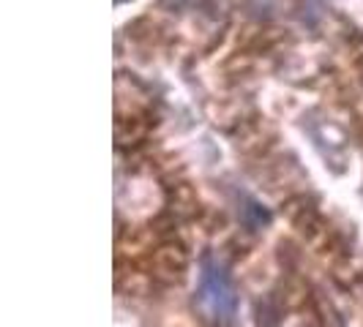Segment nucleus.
I'll use <instances>...</instances> for the list:
<instances>
[{"mask_svg":"<svg viewBox=\"0 0 363 327\" xmlns=\"http://www.w3.org/2000/svg\"><path fill=\"white\" fill-rule=\"evenodd\" d=\"M197 300H200V309L208 319H213L218 325H227L233 322L238 311V294L233 287V278L227 268L205 256L202 259V270H200V289H197Z\"/></svg>","mask_w":363,"mask_h":327,"instance_id":"nucleus-1","label":"nucleus"}]
</instances>
